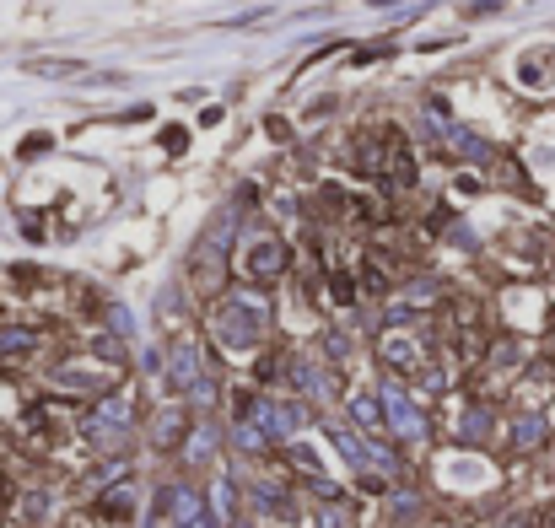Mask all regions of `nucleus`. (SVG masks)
Returning <instances> with one entry per match:
<instances>
[]
</instances>
